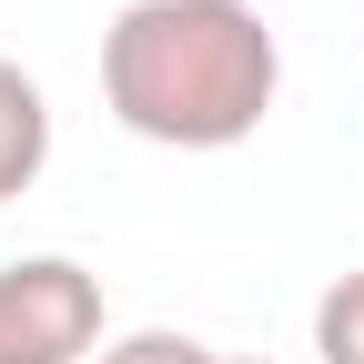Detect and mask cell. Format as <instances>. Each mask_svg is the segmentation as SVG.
Wrapping results in <instances>:
<instances>
[{
    "label": "cell",
    "instance_id": "obj_2",
    "mask_svg": "<svg viewBox=\"0 0 364 364\" xmlns=\"http://www.w3.org/2000/svg\"><path fill=\"white\" fill-rule=\"evenodd\" d=\"M102 354V284L71 253L0 263V364H91Z\"/></svg>",
    "mask_w": 364,
    "mask_h": 364
},
{
    "label": "cell",
    "instance_id": "obj_1",
    "mask_svg": "<svg viewBox=\"0 0 364 364\" xmlns=\"http://www.w3.org/2000/svg\"><path fill=\"white\" fill-rule=\"evenodd\" d=\"M284 91V41L253 0H132L102 31V102L132 142L233 152Z\"/></svg>",
    "mask_w": 364,
    "mask_h": 364
},
{
    "label": "cell",
    "instance_id": "obj_5",
    "mask_svg": "<svg viewBox=\"0 0 364 364\" xmlns=\"http://www.w3.org/2000/svg\"><path fill=\"white\" fill-rule=\"evenodd\" d=\"M102 364H213V344H193V334L152 324V334H122V344H102Z\"/></svg>",
    "mask_w": 364,
    "mask_h": 364
},
{
    "label": "cell",
    "instance_id": "obj_3",
    "mask_svg": "<svg viewBox=\"0 0 364 364\" xmlns=\"http://www.w3.org/2000/svg\"><path fill=\"white\" fill-rule=\"evenodd\" d=\"M41 162H51V102H41V81L21 61H0V203L31 193Z\"/></svg>",
    "mask_w": 364,
    "mask_h": 364
},
{
    "label": "cell",
    "instance_id": "obj_6",
    "mask_svg": "<svg viewBox=\"0 0 364 364\" xmlns=\"http://www.w3.org/2000/svg\"><path fill=\"white\" fill-rule=\"evenodd\" d=\"M213 364H233V354H213Z\"/></svg>",
    "mask_w": 364,
    "mask_h": 364
},
{
    "label": "cell",
    "instance_id": "obj_4",
    "mask_svg": "<svg viewBox=\"0 0 364 364\" xmlns=\"http://www.w3.org/2000/svg\"><path fill=\"white\" fill-rule=\"evenodd\" d=\"M314 354L324 364H364V273H344V284L314 304Z\"/></svg>",
    "mask_w": 364,
    "mask_h": 364
}]
</instances>
